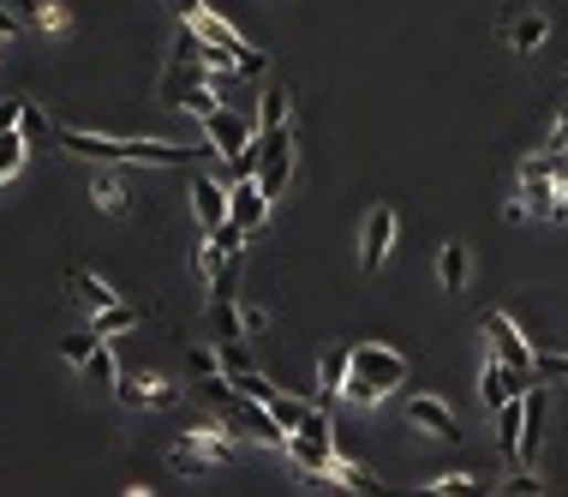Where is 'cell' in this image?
Instances as JSON below:
<instances>
[{"label":"cell","mask_w":568,"mask_h":497,"mask_svg":"<svg viewBox=\"0 0 568 497\" xmlns=\"http://www.w3.org/2000/svg\"><path fill=\"white\" fill-rule=\"evenodd\" d=\"M36 24H42V31H66L72 19H66V7H42V12H36Z\"/></svg>","instance_id":"cell-36"},{"label":"cell","mask_w":568,"mask_h":497,"mask_svg":"<svg viewBox=\"0 0 568 497\" xmlns=\"http://www.w3.org/2000/svg\"><path fill=\"white\" fill-rule=\"evenodd\" d=\"M520 407H527V390H520V396H508V402L497 407V432H503V449H508V456L520 449Z\"/></svg>","instance_id":"cell-21"},{"label":"cell","mask_w":568,"mask_h":497,"mask_svg":"<svg viewBox=\"0 0 568 497\" xmlns=\"http://www.w3.org/2000/svg\"><path fill=\"white\" fill-rule=\"evenodd\" d=\"M431 491L436 497H467V491H478V479L473 474H443V479H431Z\"/></svg>","instance_id":"cell-31"},{"label":"cell","mask_w":568,"mask_h":497,"mask_svg":"<svg viewBox=\"0 0 568 497\" xmlns=\"http://www.w3.org/2000/svg\"><path fill=\"white\" fill-rule=\"evenodd\" d=\"M329 479H335V486H347V491H377L371 467H359V462H347V456L329 462Z\"/></svg>","instance_id":"cell-24"},{"label":"cell","mask_w":568,"mask_h":497,"mask_svg":"<svg viewBox=\"0 0 568 497\" xmlns=\"http://www.w3.org/2000/svg\"><path fill=\"white\" fill-rule=\"evenodd\" d=\"M7 7H12V12H19V19H36V12H42V7H36V0H7Z\"/></svg>","instance_id":"cell-42"},{"label":"cell","mask_w":568,"mask_h":497,"mask_svg":"<svg viewBox=\"0 0 568 497\" xmlns=\"http://www.w3.org/2000/svg\"><path fill=\"white\" fill-rule=\"evenodd\" d=\"M550 222H568V186H557V204H550Z\"/></svg>","instance_id":"cell-40"},{"label":"cell","mask_w":568,"mask_h":497,"mask_svg":"<svg viewBox=\"0 0 568 497\" xmlns=\"http://www.w3.org/2000/svg\"><path fill=\"white\" fill-rule=\"evenodd\" d=\"M91 198H96V210H108V216H120V210H126V180H120V174H96V186H91Z\"/></svg>","instance_id":"cell-22"},{"label":"cell","mask_w":568,"mask_h":497,"mask_svg":"<svg viewBox=\"0 0 568 497\" xmlns=\"http://www.w3.org/2000/svg\"><path fill=\"white\" fill-rule=\"evenodd\" d=\"M114 396H120L126 407H173V390L162 384V377H133V372H120V377H114Z\"/></svg>","instance_id":"cell-12"},{"label":"cell","mask_w":568,"mask_h":497,"mask_svg":"<svg viewBox=\"0 0 568 497\" xmlns=\"http://www.w3.org/2000/svg\"><path fill=\"white\" fill-rule=\"evenodd\" d=\"M389 246H396V210L377 204V210L366 216V234H359V270H383Z\"/></svg>","instance_id":"cell-8"},{"label":"cell","mask_w":568,"mask_h":497,"mask_svg":"<svg viewBox=\"0 0 568 497\" xmlns=\"http://www.w3.org/2000/svg\"><path fill=\"white\" fill-rule=\"evenodd\" d=\"M61 144L84 163H150V168H192V151L180 144H162V138H102V133H78L66 126Z\"/></svg>","instance_id":"cell-1"},{"label":"cell","mask_w":568,"mask_h":497,"mask_svg":"<svg viewBox=\"0 0 568 497\" xmlns=\"http://www.w3.org/2000/svg\"><path fill=\"white\" fill-rule=\"evenodd\" d=\"M215 407H222V432H234V437H252V444H270V449H282L287 444V432H282V420L270 414L257 396H240L234 384L222 390V396H210Z\"/></svg>","instance_id":"cell-2"},{"label":"cell","mask_w":568,"mask_h":497,"mask_svg":"<svg viewBox=\"0 0 568 497\" xmlns=\"http://www.w3.org/2000/svg\"><path fill=\"white\" fill-rule=\"evenodd\" d=\"M485 342L497 348L503 365L520 377V384H533V377H538V354H533V342L515 330V318H508V312H485Z\"/></svg>","instance_id":"cell-5"},{"label":"cell","mask_w":568,"mask_h":497,"mask_svg":"<svg viewBox=\"0 0 568 497\" xmlns=\"http://www.w3.org/2000/svg\"><path fill=\"white\" fill-rule=\"evenodd\" d=\"M282 114H287V91H282V84H270L264 102H257V126H282Z\"/></svg>","instance_id":"cell-30"},{"label":"cell","mask_w":568,"mask_h":497,"mask_svg":"<svg viewBox=\"0 0 568 497\" xmlns=\"http://www.w3.org/2000/svg\"><path fill=\"white\" fill-rule=\"evenodd\" d=\"M545 151H568V114L557 121V133H550V144H545Z\"/></svg>","instance_id":"cell-41"},{"label":"cell","mask_w":568,"mask_h":497,"mask_svg":"<svg viewBox=\"0 0 568 497\" xmlns=\"http://www.w3.org/2000/svg\"><path fill=\"white\" fill-rule=\"evenodd\" d=\"M192 258H198V276H203V282H210V276H215V270H222V265H228V258H234V252H222V246H215V240H210V234H203V240H198V252H192Z\"/></svg>","instance_id":"cell-29"},{"label":"cell","mask_w":568,"mask_h":497,"mask_svg":"<svg viewBox=\"0 0 568 497\" xmlns=\"http://www.w3.org/2000/svg\"><path fill=\"white\" fill-rule=\"evenodd\" d=\"M503 491H527V497H533V491H538V474H533V467H515V474L503 479Z\"/></svg>","instance_id":"cell-35"},{"label":"cell","mask_w":568,"mask_h":497,"mask_svg":"<svg viewBox=\"0 0 568 497\" xmlns=\"http://www.w3.org/2000/svg\"><path fill=\"white\" fill-rule=\"evenodd\" d=\"M407 420H413L419 432H431L436 444H455V437H461V420L449 414L436 396H413V402H407Z\"/></svg>","instance_id":"cell-11"},{"label":"cell","mask_w":568,"mask_h":497,"mask_svg":"<svg viewBox=\"0 0 568 497\" xmlns=\"http://www.w3.org/2000/svg\"><path fill=\"white\" fill-rule=\"evenodd\" d=\"M210 300H240V252L210 276Z\"/></svg>","instance_id":"cell-26"},{"label":"cell","mask_w":568,"mask_h":497,"mask_svg":"<svg viewBox=\"0 0 568 497\" xmlns=\"http://www.w3.org/2000/svg\"><path fill=\"white\" fill-rule=\"evenodd\" d=\"M347 377H359V384H377V390L389 396L396 384H407V360L396 354V348H377V342L347 348Z\"/></svg>","instance_id":"cell-6"},{"label":"cell","mask_w":568,"mask_h":497,"mask_svg":"<svg viewBox=\"0 0 568 497\" xmlns=\"http://www.w3.org/2000/svg\"><path fill=\"white\" fill-rule=\"evenodd\" d=\"M228 384H234L240 396H257V402H270V396H275V384H270L264 372H257V365H245V372H234V377H228Z\"/></svg>","instance_id":"cell-28"},{"label":"cell","mask_w":568,"mask_h":497,"mask_svg":"<svg viewBox=\"0 0 568 497\" xmlns=\"http://www.w3.org/2000/svg\"><path fill=\"white\" fill-rule=\"evenodd\" d=\"M264 407H270V414H275V420H282V432H294V426H299V420H305V414H312V407H305L299 396H282V390H275V396H270Z\"/></svg>","instance_id":"cell-27"},{"label":"cell","mask_w":568,"mask_h":497,"mask_svg":"<svg viewBox=\"0 0 568 497\" xmlns=\"http://www.w3.org/2000/svg\"><path fill=\"white\" fill-rule=\"evenodd\" d=\"M228 462H234V449H228L222 426H192L168 456L173 474H210V467H228Z\"/></svg>","instance_id":"cell-4"},{"label":"cell","mask_w":568,"mask_h":497,"mask_svg":"<svg viewBox=\"0 0 568 497\" xmlns=\"http://www.w3.org/2000/svg\"><path fill=\"white\" fill-rule=\"evenodd\" d=\"M503 37L515 42V54H533V49H545L550 24H545V12H508V19H503Z\"/></svg>","instance_id":"cell-14"},{"label":"cell","mask_w":568,"mask_h":497,"mask_svg":"<svg viewBox=\"0 0 568 497\" xmlns=\"http://www.w3.org/2000/svg\"><path fill=\"white\" fill-rule=\"evenodd\" d=\"M192 216L203 222V234L228 222V186H215L210 174H192Z\"/></svg>","instance_id":"cell-13"},{"label":"cell","mask_w":568,"mask_h":497,"mask_svg":"<svg viewBox=\"0 0 568 497\" xmlns=\"http://www.w3.org/2000/svg\"><path fill=\"white\" fill-rule=\"evenodd\" d=\"M538 432H545V390H533L527 384V407H520V449H515V462H527L538 456Z\"/></svg>","instance_id":"cell-15"},{"label":"cell","mask_w":568,"mask_h":497,"mask_svg":"<svg viewBox=\"0 0 568 497\" xmlns=\"http://www.w3.org/2000/svg\"><path fill=\"white\" fill-rule=\"evenodd\" d=\"M19 114H24L19 96H0V133H7V126H19Z\"/></svg>","instance_id":"cell-37"},{"label":"cell","mask_w":568,"mask_h":497,"mask_svg":"<svg viewBox=\"0 0 568 497\" xmlns=\"http://www.w3.org/2000/svg\"><path fill=\"white\" fill-rule=\"evenodd\" d=\"M24 151H31L24 126H7V133H0V180H12V174L24 168Z\"/></svg>","instance_id":"cell-20"},{"label":"cell","mask_w":568,"mask_h":497,"mask_svg":"<svg viewBox=\"0 0 568 497\" xmlns=\"http://www.w3.org/2000/svg\"><path fill=\"white\" fill-rule=\"evenodd\" d=\"M91 330H96V335H108V342H114V335L138 330V312H133V306H120V300H114V306H102V312H91Z\"/></svg>","instance_id":"cell-18"},{"label":"cell","mask_w":568,"mask_h":497,"mask_svg":"<svg viewBox=\"0 0 568 497\" xmlns=\"http://www.w3.org/2000/svg\"><path fill=\"white\" fill-rule=\"evenodd\" d=\"M186 365H192V377H198V384H203L210 372H222V360H215L210 348H192V354H186Z\"/></svg>","instance_id":"cell-33"},{"label":"cell","mask_w":568,"mask_h":497,"mask_svg":"<svg viewBox=\"0 0 568 497\" xmlns=\"http://www.w3.org/2000/svg\"><path fill=\"white\" fill-rule=\"evenodd\" d=\"M19 24H24V19L7 7V0H0V42H7V37H19Z\"/></svg>","instance_id":"cell-38"},{"label":"cell","mask_w":568,"mask_h":497,"mask_svg":"<svg viewBox=\"0 0 568 497\" xmlns=\"http://www.w3.org/2000/svg\"><path fill=\"white\" fill-rule=\"evenodd\" d=\"M203 133H210V151L222 156V163H240L245 144H252L245 121H240V114H228V108H210V114H203Z\"/></svg>","instance_id":"cell-9"},{"label":"cell","mask_w":568,"mask_h":497,"mask_svg":"<svg viewBox=\"0 0 568 497\" xmlns=\"http://www.w3.org/2000/svg\"><path fill=\"white\" fill-rule=\"evenodd\" d=\"M228 216H234L245 234L270 216V193L257 186V174H234V186H228Z\"/></svg>","instance_id":"cell-10"},{"label":"cell","mask_w":568,"mask_h":497,"mask_svg":"<svg viewBox=\"0 0 568 497\" xmlns=\"http://www.w3.org/2000/svg\"><path fill=\"white\" fill-rule=\"evenodd\" d=\"M91 348H96V330H91V335H66L61 354H66L72 365H84V360H91Z\"/></svg>","instance_id":"cell-32"},{"label":"cell","mask_w":568,"mask_h":497,"mask_svg":"<svg viewBox=\"0 0 568 497\" xmlns=\"http://www.w3.org/2000/svg\"><path fill=\"white\" fill-rule=\"evenodd\" d=\"M287 456H294V467L305 479H329L335 444H329V414H324V407H312V414L287 432Z\"/></svg>","instance_id":"cell-3"},{"label":"cell","mask_w":568,"mask_h":497,"mask_svg":"<svg viewBox=\"0 0 568 497\" xmlns=\"http://www.w3.org/2000/svg\"><path fill=\"white\" fill-rule=\"evenodd\" d=\"M520 390H527V384H520V377L503 365V354H497V348L485 342V354H478V402H485L491 414H497V407H503L508 396H520Z\"/></svg>","instance_id":"cell-7"},{"label":"cell","mask_w":568,"mask_h":497,"mask_svg":"<svg viewBox=\"0 0 568 497\" xmlns=\"http://www.w3.org/2000/svg\"><path fill=\"white\" fill-rule=\"evenodd\" d=\"M467 270H473L467 246H461V240H449V246H443V265H436V276H443V288H449V294H461V288H467Z\"/></svg>","instance_id":"cell-17"},{"label":"cell","mask_w":568,"mask_h":497,"mask_svg":"<svg viewBox=\"0 0 568 497\" xmlns=\"http://www.w3.org/2000/svg\"><path fill=\"white\" fill-rule=\"evenodd\" d=\"M240 330L245 335H264L270 330V312H264V306H240Z\"/></svg>","instance_id":"cell-34"},{"label":"cell","mask_w":568,"mask_h":497,"mask_svg":"<svg viewBox=\"0 0 568 497\" xmlns=\"http://www.w3.org/2000/svg\"><path fill=\"white\" fill-rule=\"evenodd\" d=\"M341 384H347V348H335V354L317 360V390H324V396H341Z\"/></svg>","instance_id":"cell-23"},{"label":"cell","mask_w":568,"mask_h":497,"mask_svg":"<svg viewBox=\"0 0 568 497\" xmlns=\"http://www.w3.org/2000/svg\"><path fill=\"white\" fill-rule=\"evenodd\" d=\"M168 7H173V12H180V19H192V12L203 7V0H168Z\"/></svg>","instance_id":"cell-43"},{"label":"cell","mask_w":568,"mask_h":497,"mask_svg":"<svg viewBox=\"0 0 568 497\" xmlns=\"http://www.w3.org/2000/svg\"><path fill=\"white\" fill-rule=\"evenodd\" d=\"M210 335H215V342H228V335H245L234 300H210Z\"/></svg>","instance_id":"cell-25"},{"label":"cell","mask_w":568,"mask_h":497,"mask_svg":"<svg viewBox=\"0 0 568 497\" xmlns=\"http://www.w3.org/2000/svg\"><path fill=\"white\" fill-rule=\"evenodd\" d=\"M84 377H91L96 390H114V377H120V365H114V354H108V335H96L91 360H84Z\"/></svg>","instance_id":"cell-19"},{"label":"cell","mask_w":568,"mask_h":497,"mask_svg":"<svg viewBox=\"0 0 568 497\" xmlns=\"http://www.w3.org/2000/svg\"><path fill=\"white\" fill-rule=\"evenodd\" d=\"M66 288H72V300L84 306V312H102V306H114L120 294H114L102 276H91V270H66Z\"/></svg>","instance_id":"cell-16"},{"label":"cell","mask_w":568,"mask_h":497,"mask_svg":"<svg viewBox=\"0 0 568 497\" xmlns=\"http://www.w3.org/2000/svg\"><path fill=\"white\" fill-rule=\"evenodd\" d=\"M538 372H545V377H568V354H545V360H538Z\"/></svg>","instance_id":"cell-39"}]
</instances>
